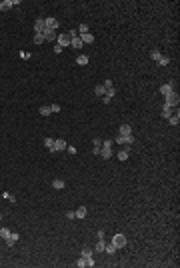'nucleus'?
Masks as SVG:
<instances>
[{"label": "nucleus", "instance_id": "0eeeda50", "mask_svg": "<svg viewBox=\"0 0 180 268\" xmlns=\"http://www.w3.org/2000/svg\"><path fill=\"white\" fill-rule=\"evenodd\" d=\"M44 26L50 28V30H56V28H58V20L56 18H44Z\"/></svg>", "mask_w": 180, "mask_h": 268}, {"label": "nucleus", "instance_id": "f8f14e48", "mask_svg": "<svg viewBox=\"0 0 180 268\" xmlns=\"http://www.w3.org/2000/svg\"><path fill=\"white\" fill-rule=\"evenodd\" d=\"M174 112H176V110H174L172 106H166V104H164V108H162V118H170Z\"/></svg>", "mask_w": 180, "mask_h": 268}, {"label": "nucleus", "instance_id": "ddd939ff", "mask_svg": "<svg viewBox=\"0 0 180 268\" xmlns=\"http://www.w3.org/2000/svg\"><path fill=\"white\" fill-rule=\"evenodd\" d=\"M98 154H100V156H102V158H104V160H108L110 156H112V150H110L108 146H102V148H100V152H98Z\"/></svg>", "mask_w": 180, "mask_h": 268}, {"label": "nucleus", "instance_id": "2eb2a0df", "mask_svg": "<svg viewBox=\"0 0 180 268\" xmlns=\"http://www.w3.org/2000/svg\"><path fill=\"white\" fill-rule=\"evenodd\" d=\"M70 46H72V48H76V50H80V48H82V40H80V36L72 38V40H70Z\"/></svg>", "mask_w": 180, "mask_h": 268}, {"label": "nucleus", "instance_id": "a878e982", "mask_svg": "<svg viewBox=\"0 0 180 268\" xmlns=\"http://www.w3.org/2000/svg\"><path fill=\"white\" fill-rule=\"evenodd\" d=\"M40 114H42V116H50V114H52L50 106H40Z\"/></svg>", "mask_w": 180, "mask_h": 268}, {"label": "nucleus", "instance_id": "79ce46f5", "mask_svg": "<svg viewBox=\"0 0 180 268\" xmlns=\"http://www.w3.org/2000/svg\"><path fill=\"white\" fill-rule=\"evenodd\" d=\"M0 218H2V214H0Z\"/></svg>", "mask_w": 180, "mask_h": 268}, {"label": "nucleus", "instance_id": "b1692460", "mask_svg": "<svg viewBox=\"0 0 180 268\" xmlns=\"http://www.w3.org/2000/svg\"><path fill=\"white\" fill-rule=\"evenodd\" d=\"M104 246H106V242H104V238H100V240H98V244H96V252H104Z\"/></svg>", "mask_w": 180, "mask_h": 268}, {"label": "nucleus", "instance_id": "6e6552de", "mask_svg": "<svg viewBox=\"0 0 180 268\" xmlns=\"http://www.w3.org/2000/svg\"><path fill=\"white\" fill-rule=\"evenodd\" d=\"M18 232H10V236H8L6 238V246H14L16 244V242H18Z\"/></svg>", "mask_w": 180, "mask_h": 268}, {"label": "nucleus", "instance_id": "7c9ffc66", "mask_svg": "<svg viewBox=\"0 0 180 268\" xmlns=\"http://www.w3.org/2000/svg\"><path fill=\"white\" fill-rule=\"evenodd\" d=\"M92 254H94V250H92V248H84V250H82V256H84V258L92 256Z\"/></svg>", "mask_w": 180, "mask_h": 268}, {"label": "nucleus", "instance_id": "58836bf2", "mask_svg": "<svg viewBox=\"0 0 180 268\" xmlns=\"http://www.w3.org/2000/svg\"><path fill=\"white\" fill-rule=\"evenodd\" d=\"M50 110L52 112H60V104H50Z\"/></svg>", "mask_w": 180, "mask_h": 268}, {"label": "nucleus", "instance_id": "e433bc0d", "mask_svg": "<svg viewBox=\"0 0 180 268\" xmlns=\"http://www.w3.org/2000/svg\"><path fill=\"white\" fill-rule=\"evenodd\" d=\"M102 86H104V88H106V90H108V88H114V84H112V80H106V82H104V84H102Z\"/></svg>", "mask_w": 180, "mask_h": 268}, {"label": "nucleus", "instance_id": "f704fd0d", "mask_svg": "<svg viewBox=\"0 0 180 268\" xmlns=\"http://www.w3.org/2000/svg\"><path fill=\"white\" fill-rule=\"evenodd\" d=\"M64 214H66V218H68V220H72V218H76V214H74V210H66V212H64Z\"/></svg>", "mask_w": 180, "mask_h": 268}, {"label": "nucleus", "instance_id": "a19ab883", "mask_svg": "<svg viewBox=\"0 0 180 268\" xmlns=\"http://www.w3.org/2000/svg\"><path fill=\"white\" fill-rule=\"evenodd\" d=\"M62 50H64V48H62V46H58V44H56V46H54V52H56V54H60V52H62Z\"/></svg>", "mask_w": 180, "mask_h": 268}, {"label": "nucleus", "instance_id": "4be33fe9", "mask_svg": "<svg viewBox=\"0 0 180 268\" xmlns=\"http://www.w3.org/2000/svg\"><path fill=\"white\" fill-rule=\"evenodd\" d=\"M116 250H118V248H116V246L112 244V242H110V244H106V246H104V252H106V254H114V252H116Z\"/></svg>", "mask_w": 180, "mask_h": 268}, {"label": "nucleus", "instance_id": "9d476101", "mask_svg": "<svg viewBox=\"0 0 180 268\" xmlns=\"http://www.w3.org/2000/svg\"><path fill=\"white\" fill-rule=\"evenodd\" d=\"M118 132L122 134V136H128V134H132V126H130V124H120Z\"/></svg>", "mask_w": 180, "mask_h": 268}, {"label": "nucleus", "instance_id": "cd10ccee", "mask_svg": "<svg viewBox=\"0 0 180 268\" xmlns=\"http://www.w3.org/2000/svg\"><path fill=\"white\" fill-rule=\"evenodd\" d=\"M76 32H78V36H82V34H86V32H88V26H86V24H80Z\"/></svg>", "mask_w": 180, "mask_h": 268}, {"label": "nucleus", "instance_id": "f257e3e1", "mask_svg": "<svg viewBox=\"0 0 180 268\" xmlns=\"http://www.w3.org/2000/svg\"><path fill=\"white\" fill-rule=\"evenodd\" d=\"M164 98H166V102H164L166 106H172V108H176V106H178V100H180V98H178L176 92H170V94H166Z\"/></svg>", "mask_w": 180, "mask_h": 268}, {"label": "nucleus", "instance_id": "2f4dec72", "mask_svg": "<svg viewBox=\"0 0 180 268\" xmlns=\"http://www.w3.org/2000/svg\"><path fill=\"white\" fill-rule=\"evenodd\" d=\"M160 56H162V54L158 52V50H152V52H150V58H152V60H158Z\"/></svg>", "mask_w": 180, "mask_h": 268}, {"label": "nucleus", "instance_id": "c756f323", "mask_svg": "<svg viewBox=\"0 0 180 268\" xmlns=\"http://www.w3.org/2000/svg\"><path fill=\"white\" fill-rule=\"evenodd\" d=\"M0 236H2L4 240H6V238L10 236V230H8V228H0Z\"/></svg>", "mask_w": 180, "mask_h": 268}, {"label": "nucleus", "instance_id": "c9c22d12", "mask_svg": "<svg viewBox=\"0 0 180 268\" xmlns=\"http://www.w3.org/2000/svg\"><path fill=\"white\" fill-rule=\"evenodd\" d=\"M96 264V262H94V256H88L86 258V266H94Z\"/></svg>", "mask_w": 180, "mask_h": 268}, {"label": "nucleus", "instance_id": "393cba45", "mask_svg": "<svg viewBox=\"0 0 180 268\" xmlns=\"http://www.w3.org/2000/svg\"><path fill=\"white\" fill-rule=\"evenodd\" d=\"M52 186L56 190H62L64 188V180H60V178H56V180H52Z\"/></svg>", "mask_w": 180, "mask_h": 268}, {"label": "nucleus", "instance_id": "1a4fd4ad", "mask_svg": "<svg viewBox=\"0 0 180 268\" xmlns=\"http://www.w3.org/2000/svg\"><path fill=\"white\" fill-rule=\"evenodd\" d=\"M170 92H174V84L172 82H168V84H164V86H160V94H170Z\"/></svg>", "mask_w": 180, "mask_h": 268}, {"label": "nucleus", "instance_id": "bb28decb", "mask_svg": "<svg viewBox=\"0 0 180 268\" xmlns=\"http://www.w3.org/2000/svg\"><path fill=\"white\" fill-rule=\"evenodd\" d=\"M94 92H96V96H100V98H102V96L106 94V88L104 86H96V88H94Z\"/></svg>", "mask_w": 180, "mask_h": 268}, {"label": "nucleus", "instance_id": "20e7f679", "mask_svg": "<svg viewBox=\"0 0 180 268\" xmlns=\"http://www.w3.org/2000/svg\"><path fill=\"white\" fill-rule=\"evenodd\" d=\"M46 30V26H44V18H38L36 22H34V34H42Z\"/></svg>", "mask_w": 180, "mask_h": 268}, {"label": "nucleus", "instance_id": "c85d7f7f", "mask_svg": "<svg viewBox=\"0 0 180 268\" xmlns=\"http://www.w3.org/2000/svg\"><path fill=\"white\" fill-rule=\"evenodd\" d=\"M44 42V36L42 34H34V44H42Z\"/></svg>", "mask_w": 180, "mask_h": 268}, {"label": "nucleus", "instance_id": "6ab92c4d", "mask_svg": "<svg viewBox=\"0 0 180 268\" xmlns=\"http://www.w3.org/2000/svg\"><path fill=\"white\" fill-rule=\"evenodd\" d=\"M76 64L86 66V64H88V56H86V54H78V58H76Z\"/></svg>", "mask_w": 180, "mask_h": 268}, {"label": "nucleus", "instance_id": "aec40b11", "mask_svg": "<svg viewBox=\"0 0 180 268\" xmlns=\"http://www.w3.org/2000/svg\"><path fill=\"white\" fill-rule=\"evenodd\" d=\"M92 144H94V150H92V152H94V154H98V152H100V148H102V140H100V138H94Z\"/></svg>", "mask_w": 180, "mask_h": 268}, {"label": "nucleus", "instance_id": "f03ea898", "mask_svg": "<svg viewBox=\"0 0 180 268\" xmlns=\"http://www.w3.org/2000/svg\"><path fill=\"white\" fill-rule=\"evenodd\" d=\"M112 244L116 246V248H124V246H126V236L124 234H114L112 236Z\"/></svg>", "mask_w": 180, "mask_h": 268}, {"label": "nucleus", "instance_id": "9b49d317", "mask_svg": "<svg viewBox=\"0 0 180 268\" xmlns=\"http://www.w3.org/2000/svg\"><path fill=\"white\" fill-rule=\"evenodd\" d=\"M86 206H78V208H76V210H74V214H76V218H80V220H82V218H86Z\"/></svg>", "mask_w": 180, "mask_h": 268}, {"label": "nucleus", "instance_id": "423d86ee", "mask_svg": "<svg viewBox=\"0 0 180 268\" xmlns=\"http://www.w3.org/2000/svg\"><path fill=\"white\" fill-rule=\"evenodd\" d=\"M42 36H44V40H48V42H52V40H56V30H50V28H46L44 32H42Z\"/></svg>", "mask_w": 180, "mask_h": 268}, {"label": "nucleus", "instance_id": "dca6fc26", "mask_svg": "<svg viewBox=\"0 0 180 268\" xmlns=\"http://www.w3.org/2000/svg\"><path fill=\"white\" fill-rule=\"evenodd\" d=\"M66 148V142L64 140H54V152H60Z\"/></svg>", "mask_w": 180, "mask_h": 268}, {"label": "nucleus", "instance_id": "4468645a", "mask_svg": "<svg viewBox=\"0 0 180 268\" xmlns=\"http://www.w3.org/2000/svg\"><path fill=\"white\" fill-rule=\"evenodd\" d=\"M80 40H82V44H92L94 42V36L90 32H86V34H82V36H80Z\"/></svg>", "mask_w": 180, "mask_h": 268}, {"label": "nucleus", "instance_id": "7ed1b4c3", "mask_svg": "<svg viewBox=\"0 0 180 268\" xmlns=\"http://www.w3.org/2000/svg\"><path fill=\"white\" fill-rule=\"evenodd\" d=\"M70 40H72V38L68 36V34H60V36H56V44H58V46H62V48L70 46Z\"/></svg>", "mask_w": 180, "mask_h": 268}, {"label": "nucleus", "instance_id": "ea45409f", "mask_svg": "<svg viewBox=\"0 0 180 268\" xmlns=\"http://www.w3.org/2000/svg\"><path fill=\"white\" fill-rule=\"evenodd\" d=\"M66 150L70 152V154H76V148H74V146H66Z\"/></svg>", "mask_w": 180, "mask_h": 268}, {"label": "nucleus", "instance_id": "4c0bfd02", "mask_svg": "<svg viewBox=\"0 0 180 268\" xmlns=\"http://www.w3.org/2000/svg\"><path fill=\"white\" fill-rule=\"evenodd\" d=\"M2 196H4V198H8V200H10V202H16V198H12V194H10V192H4Z\"/></svg>", "mask_w": 180, "mask_h": 268}, {"label": "nucleus", "instance_id": "39448f33", "mask_svg": "<svg viewBox=\"0 0 180 268\" xmlns=\"http://www.w3.org/2000/svg\"><path fill=\"white\" fill-rule=\"evenodd\" d=\"M116 142H118V144H132V142H134V136H132V134H128V136L118 134V136H116Z\"/></svg>", "mask_w": 180, "mask_h": 268}, {"label": "nucleus", "instance_id": "f3484780", "mask_svg": "<svg viewBox=\"0 0 180 268\" xmlns=\"http://www.w3.org/2000/svg\"><path fill=\"white\" fill-rule=\"evenodd\" d=\"M14 6V0H4V2H0V10H8V8H12Z\"/></svg>", "mask_w": 180, "mask_h": 268}, {"label": "nucleus", "instance_id": "412c9836", "mask_svg": "<svg viewBox=\"0 0 180 268\" xmlns=\"http://www.w3.org/2000/svg\"><path fill=\"white\" fill-rule=\"evenodd\" d=\"M156 62H158V64H160V66H168V64H170V58H168V56H164V54H162V56L158 58Z\"/></svg>", "mask_w": 180, "mask_h": 268}, {"label": "nucleus", "instance_id": "72a5a7b5", "mask_svg": "<svg viewBox=\"0 0 180 268\" xmlns=\"http://www.w3.org/2000/svg\"><path fill=\"white\" fill-rule=\"evenodd\" d=\"M126 158H128V152L126 150H120L118 152V160H126Z\"/></svg>", "mask_w": 180, "mask_h": 268}, {"label": "nucleus", "instance_id": "473e14b6", "mask_svg": "<svg viewBox=\"0 0 180 268\" xmlns=\"http://www.w3.org/2000/svg\"><path fill=\"white\" fill-rule=\"evenodd\" d=\"M76 266H78V268L86 266V258H84V256H80V258H78V262H76Z\"/></svg>", "mask_w": 180, "mask_h": 268}, {"label": "nucleus", "instance_id": "a211bd4d", "mask_svg": "<svg viewBox=\"0 0 180 268\" xmlns=\"http://www.w3.org/2000/svg\"><path fill=\"white\" fill-rule=\"evenodd\" d=\"M168 122H170L172 126H178V122H180V114H178V110H176V112H174L172 116L168 118Z\"/></svg>", "mask_w": 180, "mask_h": 268}, {"label": "nucleus", "instance_id": "5701e85b", "mask_svg": "<svg viewBox=\"0 0 180 268\" xmlns=\"http://www.w3.org/2000/svg\"><path fill=\"white\" fill-rule=\"evenodd\" d=\"M44 146L48 148L50 152H54V138H46V140H44Z\"/></svg>", "mask_w": 180, "mask_h": 268}]
</instances>
